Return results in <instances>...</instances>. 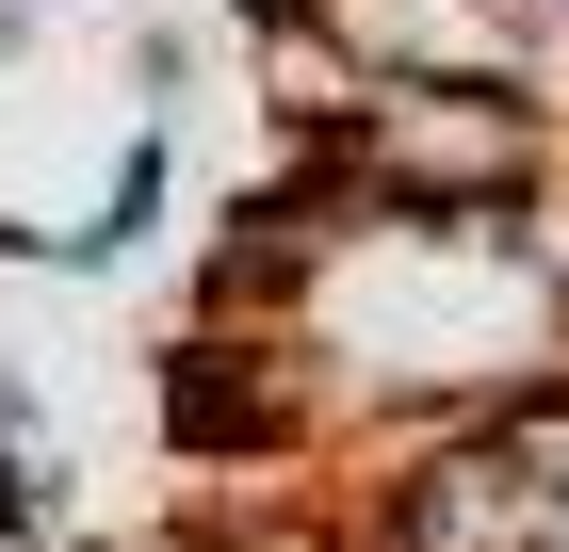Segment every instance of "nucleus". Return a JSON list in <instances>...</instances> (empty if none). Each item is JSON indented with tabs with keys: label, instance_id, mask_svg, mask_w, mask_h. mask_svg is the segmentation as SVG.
<instances>
[{
	"label": "nucleus",
	"instance_id": "2",
	"mask_svg": "<svg viewBox=\"0 0 569 552\" xmlns=\"http://www.w3.org/2000/svg\"><path fill=\"white\" fill-rule=\"evenodd\" d=\"M342 536L358 552H553V504H537V471L505 455V407H488V423L358 439L342 455Z\"/></svg>",
	"mask_w": 569,
	"mask_h": 552
},
{
	"label": "nucleus",
	"instance_id": "4",
	"mask_svg": "<svg viewBox=\"0 0 569 552\" xmlns=\"http://www.w3.org/2000/svg\"><path fill=\"white\" fill-rule=\"evenodd\" d=\"M196 82V33H131V98H179Z\"/></svg>",
	"mask_w": 569,
	"mask_h": 552
},
{
	"label": "nucleus",
	"instance_id": "3",
	"mask_svg": "<svg viewBox=\"0 0 569 552\" xmlns=\"http://www.w3.org/2000/svg\"><path fill=\"white\" fill-rule=\"evenodd\" d=\"M49 536V423H33V374L0 358V552Z\"/></svg>",
	"mask_w": 569,
	"mask_h": 552
},
{
	"label": "nucleus",
	"instance_id": "5",
	"mask_svg": "<svg viewBox=\"0 0 569 552\" xmlns=\"http://www.w3.org/2000/svg\"><path fill=\"white\" fill-rule=\"evenodd\" d=\"M49 17H66V0H0V66H17V49H33Z\"/></svg>",
	"mask_w": 569,
	"mask_h": 552
},
{
	"label": "nucleus",
	"instance_id": "1",
	"mask_svg": "<svg viewBox=\"0 0 569 552\" xmlns=\"http://www.w3.org/2000/svg\"><path fill=\"white\" fill-rule=\"evenodd\" d=\"M309 163L407 228H521L569 195V114L537 82H375Z\"/></svg>",
	"mask_w": 569,
	"mask_h": 552
}]
</instances>
